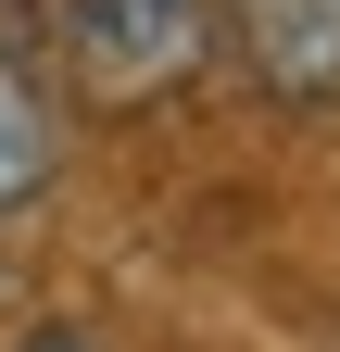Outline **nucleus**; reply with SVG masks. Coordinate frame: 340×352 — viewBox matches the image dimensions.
<instances>
[{"label":"nucleus","instance_id":"f257e3e1","mask_svg":"<svg viewBox=\"0 0 340 352\" xmlns=\"http://www.w3.org/2000/svg\"><path fill=\"white\" fill-rule=\"evenodd\" d=\"M51 25V63L76 76V101H177V88L215 63V0H38Z\"/></svg>","mask_w":340,"mask_h":352},{"label":"nucleus","instance_id":"7ed1b4c3","mask_svg":"<svg viewBox=\"0 0 340 352\" xmlns=\"http://www.w3.org/2000/svg\"><path fill=\"white\" fill-rule=\"evenodd\" d=\"M51 164H63V113H51V88L0 51V214H25L51 189Z\"/></svg>","mask_w":340,"mask_h":352},{"label":"nucleus","instance_id":"20e7f679","mask_svg":"<svg viewBox=\"0 0 340 352\" xmlns=\"http://www.w3.org/2000/svg\"><path fill=\"white\" fill-rule=\"evenodd\" d=\"M13 352H101V340H89V327H25Z\"/></svg>","mask_w":340,"mask_h":352},{"label":"nucleus","instance_id":"f03ea898","mask_svg":"<svg viewBox=\"0 0 340 352\" xmlns=\"http://www.w3.org/2000/svg\"><path fill=\"white\" fill-rule=\"evenodd\" d=\"M227 38L265 101H303V113L340 101V0H227Z\"/></svg>","mask_w":340,"mask_h":352},{"label":"nucleus","instance_id":"39448f33","mask_svg":"<svg viewBox=\"0 0 340 352\" xmlns=\"http://www.w3.org/2000/svg\"><path fill=\"white\" fill-rule=\"evenodd\" d=\"M0 25H13V0H0Z\"/></svg>","mask_w":340,"mask_h":352}]
</instances>
